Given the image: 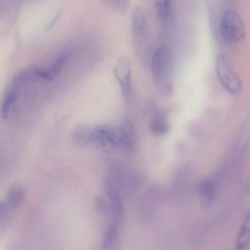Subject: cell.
I'll return each mask as SVG.
<instances>
[{
	"label": "cell",
	"instance_id": "obj_1",
	"mask_svg": "<svg viewBox=\"0 0 250 250\" xmlns=\"http://www.w3.org/2000/svg\"><path fill=\"white\" fill-rule=\"evenodd\" d=\"M151 68L155 86L166 94L171 86L173 56L170 48L166 45L159 47L151 58Z\"/></svg>",
	"mask_w": 250,
	"mask_h": 250
},
{
	"label": "cell",
	"instance_id": "obj_2",
	"mask_svg": "<svg viewBox=\"0 0 250 250\" xmlns=\"http://www.w3.org/2000/svg\"><path fill=\"white\" fill-rule=\"evenodd\" d=\"M222 39L232 43L243 40L246 35V27L239 14L234 9H229L223 14L220 24Z\"/></svg>",
	"mask_w": 250,
	"mask_h": 250
},
{
	"label": "cell",
	"instance_id": "obj_3",
	"mask_svg": "<svg viewBox=\"0 0 250 250\" xmlns=\"http://www.w3.org/2000/svg\"><path fill=\"white\" fill-rule=\"evenodd\" d=\"M216 69L220 83L229 92L237 93L241 90L242 81L225 55H218Z\"/></svg>",
	"mask_w": 250,
	"mask_h": 250
},
{
	"label": "cell",
	"instance_id": "obj_4",
	"mask_svg": "<svg viewBox=\"0 0 250 250\" xmlns=\"http://www.w3.org/2000/svg\"><path fill=\"white\" fill-rule=\"evenodd\" d=\"M111 175L109 176L115 183L120 191L126 195L133 193L137 188V177L126 165L113 163L110 165Z\"/></svg>",
	"mask_w": 250,
	"mask_h": 250
},
{
	"label": "cell",
	"instance_id": "obj_5",
	"mask_svg": "<svg viewBox=\"0 0 250 250\" xmlns=\"http://www.w3.org/2000/svg\"><path fill=\"white\" fill-rule=\"evenodd\" d=\"M131 30L134 46L142 55H146L147 41L146 17L142 8L134 7L132 14Z\"/></svg>",
	"mask_w": 250,
	"mask_h": 250
},
{
	"label": "cell",
	"instance_id": "obj_6",
	"mask_svg": "<svg viewBox=\"0 0 250 250\" xmlns=\"http://www.w3.org/2000/svg\"><path fill=\"white\" fill-rule=\"evenodd\" d=\"M114 72L120 87L121 93L125 103H127L131 93V63L126 56L119 57L115 63Z\"/></svg>",
	"mask_w": 250,
	"mask_h": 250
},
{
	"label": "cell",
	"instance_id": "obj_7",
	"mask_svg": "<svg viewBox=\"0 0 250 250\" xmlns=\"http://www.w3.org/2000/svg\"><path fill=\"white\" fill-rule=\"evenodd\" d=\"M103 185L110 203L115 222L119 224L122 222L125 215L120 191L109 175H105L103 177Z\"/></svg>",
	"mask_w": 250,
	"mask_h": 250
},
{
	"label": "cell",
	"instance_id": "obj_8",
	"mask_svg": "<svg viewBox=\"0 0 250 250\" xmlns=\"http://www.w3.org/2000/svg\"><path fill=\"white\" fill-rule=\"evenodd\" d=\"M100 149L110 151L118 147L116 128L106 125H100L92 128V142Z\"/></svg>",
	"mask_w": 250,
	"mask_h": 250
},
{
	"label": "cell",
	"instance_id": "obj_9",
	"mask_svg": "<svg viewBox=\"0 0 250 250\" xmlns=\"http://www.w3.org/2000/svg\"><path fill=\"white\" fill-rule=\"evenodd\" d=\"M116 130L118 147L127 154H132L136 147V134L132 123L128 120H123Z\"/></svg>",
	"mask_w": 250,
	"mask_h": 250
},
{
	"label": "cell",
	"instance_id": "obj_10",
	"mask_svg": "<svg viewBox=\"0 0 250 250\" xmlns=\"http://www.w3.org/2000/svg\"><path fill=\"white\" fill-rule=\"evenodd\" d=\"M250 241V210L246 215L237 234L236 250H244Z\"/></svg>",
	"mask_w": 250,
	"mask_h": 250
},
{
	"label": "cell",
	"instance_id": "obj_11",
	"mask_svg": "<svg viewBox=\"0 0 250 250\" xmlns=\"http://www.w3.org/2000/svg\"><path fill=\"white\" fill-rule=\"evenodd\" d=\"M92 128L84 125H79L72 132V140L74 144L79 146H84L92 142Z\"/></svg>",
	"mask_w": 250,
	"mask_h": 250
},
{
	"label": "cell",
	"instance_id": "obj_12",
	"mask_svg": "<svg viewBox=\"0 0 250 250\" xmlns=\"http://www.w3.org/2000/svg\"><path fill=\"white\" fill-rule=\"evenodd\" d=\"M116 222H113L108 226L102 243L103 250H115L119 238V227Z\"/></svg>",
	"mask_w": 250,
	"mask_h": 250
},
{
	"label": "cell",
	"instance_id": "obj_13",
	"mask_svg": "<svg viewBox=\"0 0 250 250\" xmlns=\"http://www.w3.org/2000/svg\"><path fill=\"white\" fill-rule=\"evenodd\" d=\"M24 198V190L21 187L13 186L8 191L5 202L10 209H14L22 203Z\"/></svg>",
	"mask_w": 250,
	"mask_h": 250
},
{
	"label": "cell",
	"instance_id": "obj_14",
	"mask_svg": "<svg viewBox=\"0 0 250 250\" xmlns=\"http://www.w3.org/2000/svg\"><path fill=\"white\" fill-rule=\"evenodd\" d=\"M150 128L153 133L161 135L167 133L169 129V125L165 116L159 113L154 117L150 123Z\"/></svg>",
	"mask_w": 250,
	"mask_h": 250
},
{
	"label": "cell",
	"instance_id": "obj_15",
	"mask_svg": "<svg viewBox=\"0 0 250 250\" xmlns=\"http://www.w3.org/2000/svg\"><path fill=\"white\" fill-rule=\"evenodd\" d=\"M18 88L12 86L11 89L5 95L1 107V116L2 119H6L10 108L16 101L19 92Z\"/></svg>",
	"mask_w": 250,
	"mask_h": 250
},
{
	"label": "cell",
	"instance_id": "obj_16",
	"mask_svg": "<svg viewBox=\"0 0 250 250\" xmlns=\"http://www.w3.org/2000/svg\"><path fill=\"white\" fill-rule=\"evenodd\" d=\"M155 8L157 15L163 20H168L172 15V5L171 1L161 0L155 1Z\"/></svg>",
	"mask_w": 250,
	"mask_h": 250
},
{
	"label": "cell",
	"instance_id": "obj_17",
	"mask_svg": "<svg viewBox=\"0 0 250 250\" xmlns=\"http://www.w3.org/2000/svg\"><path fill=\"white\" fill-rule=\"evenodd\" d=\"M198 187L204 203H208L213 193V188L211 182L208 180H204L199 183Z\"/></svg>",
	"mask_w": 250,
	"mask_h": 250
},
{
	"label": "cell",
	"instance_id": "obj_18",
	"mask_svg": "<svg viewBox=\"0 0 250 250\" xmlns=\"http://www.w3.org/2000/svg\"><path fill=\"white\" fill-rule=\"evenodd\" d=\"M69 56V52H65L58 56L55 60L50 69V71L49 72L53 79L60 73L62 67L68 60Z\"/></svg>",
	"mask_w": 250,
	"mask_h": 250
},
{
	"label": "cell",
	"instance_id": "obj_19",
	"mask_svg": "<svg viewBox=\"0 0 250 250\" xmlns=\"http://www.w3.org/2000/svg\"><path fill=\"white\" fill-rule=\"evenodd\" d=\"M94 207L96 211L101 215H106L110 209L106 201L101 196L96 195L94 198Z\"/></svg>",
	"mask_w": 250,
	"mask_h": 250
},
{
	"label": "cell",
	"instance_id": "obj_20",
	"mask_svg": "<svg viewBox=\"0 0 250 250\" xmlns=\"http://www.w3.org/2000/svg\"><path fill=\"white\" fill-rule=\"evenodd\" d=\"M9 207L6 204L5 201L1 202L0 204V218L1 221H4L7 220L8 217L9 210Z\"/></svg>",
	"mask_w": 250,
	"mask_h": 250
}]
</instances>
